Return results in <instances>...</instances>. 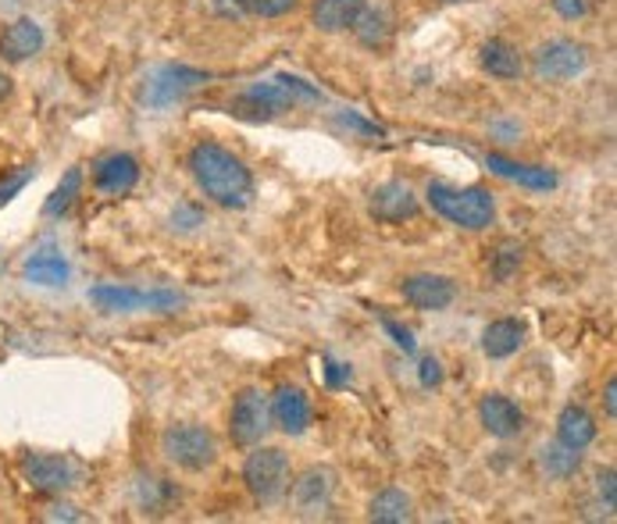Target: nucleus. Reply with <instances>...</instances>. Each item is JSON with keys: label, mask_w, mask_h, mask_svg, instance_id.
Instances as JSON below:
<instances>
[{"label": "nucleus", "mask_w": 617, "mask_h": 524, "mask_svg": "<svg viewBox=\"0 0 617 524\" xmlns=\"http://www.w3.org/2000/svg\"><path fill=\"white\" fill-rule=\"evenodd\" d=\"M190 175L210 204L225 211H243L253 204V175L247 161L225 150L221 143H197L190 150Z\"/></svg>", "instance_id": "f257e3e1"}, {"label": "nucleus", "mask_w": 617, "mask_h": 524, "mask_svg": "<svg viewBox=\"0 0 617 524\" xmlns=\"http://www.w3.org/2000/svg\"><path fill=\"white\" fill-rule=\"evenodd\" d=\"M429 207L440 218H446L457 229L481 232L496 218V200L486 186H450V183H429L425 189Z\"/></svg>", "instance_id": "f03ea898"}, {"label": "nucleus", "mask_w": 617, "mask_h": 524, "mask_svg": "<svg viewBox=\"0 0 617 524\" xmlns=\"http://www.w3.org/2000/svg\"><path fill=\"white\" fill-rule=\"evenodd\" d=\"M300 103H322V94L296 75H275V79L253 83L236 97V108L250 118H275L300 108Z\"/></svg>", "instance_id": "7ed1b4c3"}, {"label": "nucleus", "mask_w": 617, "mask_h": 524, "mask_svg": "<svg viewBox=\"0 0 617 524\" xmlns=\"http://www.w3.org/2000/svg\"><path fill=\"white\" fill-rule=\"evenodd\" d=\"M161 454L178 471L204 474L218 463V439H215V432L204 425L178 422L161 432Z\"/></svg>", "instance_id": "20e7f679"}, {"label": "nucleus", "mask_w": 617, "mask_h": 524, "mask_svg": "<svg viewBox=\"0 0 617 524\" xmlns=\"http://www.w3.org/2000/svg\"><path fill=\"white\" fill-rule=\"evenodd\" d=\"M253 454L243 463V485L247 492L258 503H275L285 496V489H290V478H293V463L290 454L279 446H250Z\"/></svg>", "instance_id": "39448f33"}, {"label": "nucleus", "mask_w": 617, "mask_h": 524, "mask_svg": "<svg viewBox=\"0 0 617 524\" xmlns=\"http://www.w3.org/2000/svg\"><path fill=\"white\" fill-rule=\"evenodd\" d=\"M89 304L104 314H137V310L169 314L175 307H183L186 296L175 290H137V286H111V282H104V286L89 290Z\"/></svg>", "instance_id": "423d86ee"}, {"label": "nucleus", "mask_w": 617, "mask_h": 524, "mask_svg": "<svg viewBox=\"0 0 617 524\" xmlns=\"http://www.w3.org/2000/svg\"><path fill=\"white\" fill-rule=\"evenodd\" d=\"M19 471L25 478V485L43 496H62L79 485L83 468L65 454H22Z\"/></svg>", "instance_id": "0eeeda50"}, {"label": "nucleus", "mask_w": 617, "mask_h": 524, "mask_svg": "<svg viewBox=\"0 0 617 524\" xmlns=\"http://www.w3.org/2000/svg\"><path fill=\"white\" fill-rule=\"evenodd\" d=\"M593 62V54L585 43L578 40H550L543 43V47L535 51L532 57V72H535V79L539 83H553V86H561V83H571V79H578V75L589 68Z\"/></svg>", "instance_id": "6e6552de"}, {"label": "nucleus", "mask_w": 617, "mask_h": 524, "mask_svg": "<svg viewBox=\"0 0 617 524\" xmlns=\"http://www.w3.org/2000/svg\"><path fill=\"white\" fill-rule=\"evenodd\" d=\"M207 75L201 68H186V65H164L154 75H147V83L140 89V100L150 111H169L175 103H183L186 94H193Z\"/></svg>", "instance_id": "1a4fd4ad"}, {"label": "nucleus", "mask_w": 617, "mask_h": 524, "mask_svg": "<svg viewBox=\"0 0 617 524\" xmlns=\"http://www.w3.org/2000/svg\"><path fill=\"white\" fill-rule=\"evenodd\" d=\"M272 432V411H268V396L261 389H243L236 400H232V411H229V436L239 449H250L264 443V436Z\"/></svg>", "instance_id": "9d476101"}, {"label": "nucleus", "mask_w": 617, "mask_h": 524, "mask_svg": "<svg viewBox=\"0 0 617 524\" xmlns=\"http://www.w3.org/2000/svg\"><path fill=\"white\" fill-rule=\"evenodd\" d=\"M290 500H293V511L300 517H314V514H325L328 503H333V492H336V474L328 468H307L300 471L296 478H290Z\"/></svg>", "instance_id": "9b49d317"}, {"label": "nucleus", "mask_w": 617, "mask_h": 524, "mask_svg": "<svg viewBox=\"0 0 617 524\" xmlns=\"http://www.w3.org/2000/svg\"><path fill=\"white\" fill-rule=\"evenodd\" d=\"M268 411H272V428L282 436H304L314 422V403L300 385H279L268 400Z\"/></svg>", "instance_id": "f8f14e48"}, {"label": "nucleus", "mask_w": 617, "mask_h": 524, "mask_svg": "<svg viewBox=\"0 0 617 524\" xmlns=\"http://www.w3.org/2000/svg\"><path fill=\"white\" fill-rule=\"evenodd\" d=\"M400 296L408 299L414 310H446L457 299L454 279L435 275V272H418L400 282Z\"/></svg>", "instance_id": "ddd939ff"}, {"label": "nucleus", "mask_w": 617, "mask_h": 524, "mask_svg": "<svg viewBox=\"0 0 617 524\" xmlns=\"http://www.w3.org/2000/svg\"><path fill=\"white\" fill-rule=\"evenodd\" d=\"M140 183V161L126 154V150H115V154H104L94 164V186L104 197H126Z\"/></svg>", "instance_id": "4468645a"}, {"label": "nucleus", "mask_w": 617, "mask_h": 524, "mask_svg": "<svg viewBox=\"0 0 617 524\" xmlns=\"http://www.w3.org/2000/svg\"><path fill=\"white\" fill-rule=\"evenodd\" d=\"M478 422L492 439H518L524 432V411L504 393H486L478 400Z\"/></svg>", "instance_id": "2eb2a0df"}, {"label": "nucleus", "mask_w": 617, "mask_h": 524, "mask_svg": "<svg viewBox=\"0 0 617 524\" xmlns=\"http://www.w3.org/2000/svg\"><path fill=\"white\" fill-rule=\"evenodd\" d=\"M368 215L375 221H386V225H403L418 215V197L408 183H382L379 189L371 193L368 200Z\"/></svg>", "instance_id": "dca6fc26"}, {"label": "nucleus", "mask_w": 617, "mask_h": 524, "mask_svg": "<svg viewBox=\"0 0 617 524\" xmlns=\"http://www.w3.org/2000/svg\"><path fill=\"white\" fill-rule=\"evenodd\" d=\"M43 25L36 19H14L4 33H0V62L8 65H22V62H33V57L43 51Z\"/></svg>", "instance_id": "f3484780"}, {"label": "nucleus", "mask_w": 617, "mask_h": 524, "mask_svg": "<svg viewBox=\"0 0 617 524\" xmlns=\"http://www.w3.org/2000/svg\"><path fill=\"white\" fill-rule=\"evenodd\" d=\"M22 272H25L29 282H33V286L57 290V286H65V282H68L72 264H68V258H65L62 247H57V243H43V247H36V250L25 258Z\"/></svg>", "instance_id": "a211bd4d"}, {"label": "nucleus", "mask_w": 617, "mask_h": 524, "mask_svg": "<svg viewBox=\"0 0 617 524\" xmlns=\"http://www.w3.org/2000/svg\"><path fill=\"white\" fill-rule=\"evenodd\" d=\"M524 339H529V325L518 321V318H496L481 328V353L489 357V361H507V357H515Z\"/></svg>", "instance_id": "6ab92c4d"}, {"label": "nucleus", "mask_w": 617, "mask_h": 524, "mask_svg": "<svg viewBox=\"0 0 617 524\" xmlns=\"http://www.w3.org/2000/svg\"><path fill=\"white\" fill-rule=\"evenodd\" d=\"M478 65H481V72H489L492 79L510 83V79H521L524 75V54L510 40L492 36L478 47Z\"/></svg>", "instance_id": "aec40b11"}, {"label": "nucleus", "mask_w": 617, "mask_h": 524, "mask_svg": "<svg viewBox=\"0 0 617 524\" xmlns=\"http://www.w3.org/2000/svg\"><path fill=\"white\" fill-rule=\"evenodd\" d=\"M368 0H314L311 4V25L318 33H350V25L357 22V14L365 11Z\"/></svg>", "instance_id": "412c9836"}, {"label": "nucleus", "mask_w": 617, "mask_h": 524, "mask_svg": "<svg viewBox=\"0 0 617 524\" xmlns=\"http://www.w3.org/2000/svg\"><path fill=\"white\" fill-rule=\"evenodd\" d=\"M486 168L496 172L500 178H510V183H518V186H529V189H556V172L539 168V164H521V161H510L504 154H486Z\"/></svg>", "instance_id": "4be33fe9"}, {"label": "nucleus", "mask_w": 617, "mask_h": 524, "mask_svg": "<svg viewBox=\"0 0 617 524\" xmlns=\"http://www.w3.org/2000/svg\"><path fill=\"white\" fill-rule=\"evenodd\" d=\"M596 417L578 407V403H571V407L561 411L556 417V443H564L571 449H589L596 443Z\"/></svg>", "instance_id": "5701e85b"}, {"label": "nucleus", "mask_w": 617, "mask_h": 524, "mask_svg": "<svg viewBox=\"0 0 617 524\" xmlns=\"http://www.w3.org/2000/svg\"><path fill=\"white\" fill-rule=\"evenodd\" d=\"M411 517H414V500L397 485L375 492L368 503V521H375V524H403Z\"/></svg>", "instance_id": "b1692460"}, {"label": "nucleus", "mask_w": 617, "mask_h": 524, "mask_svg": "<svg viewBox=\"0 0 617 524\" xmlns=\"http://www.w3.org/2000/svg\"><path fill=\"white\" fill-rule=\"evenodd\" d=\"M350 33L357 36L360 47H371L379 51L389 43V36H393V19H389L386 8H371L365 4V11L357 14V22L350 25Z\"/></svg>", "instance_id": "393cba45"}, {"label": "nucleus", "mask_w": 617, "mask_h": 524, "mask_svg": "<svg viewBox=\"0 0 617 524\" xmlns=\"http://www.w3.org/2000/svg\"><path fill=\"white\" fill-rule=\"evenodd\" d=\"M539 468H543V474L553 478V482H567V478H575L582 471V449H571L553 439L539 449Z\"/></svg>", "instance_id": "a878e982"}, {"label": "nucleus", "mask_w": 617, "mask_h": 524, "mask_svg": "<svg viewBox=\"0 0 617 524\" xmlns=\"http://www.w3.org/2000/svg\"><path fill=\"white\" fill-rule=\"evenodd\" d=\"M79 197H83V168H68L62 183H57V189L51 193V200L43 204V215H47V218H65Z\"/></svg>", "instance_id": "bb28decb"}, {"label": "nucleus", "mask_w": 617, "mask_h": 524, "mask_svg": "<svg viewBox=\"0 0 617 524\" xmlns=\"http://www.w3.org/2000/svg\"><path fill=\"white\" fill-rule=\"evenodd\" d=\"M521 258H524V247L518 243V239H504L500 247H496L492 253V275L496 282H510L518 275V268H521Z\"/></svg>", "instance_id": "cd10ccee"}, {"label": "nucleus", "mask_w": 617, "mask_h": 524, "mask_svg": "<svg viewBox=\"0 0 617 524\" xmlns=\"http://www.w3.org/2000/svg\"><path fill=\"white\" fill-rule=\"evenodd\" d=\"M593 489H596V500H599V506H604L607 514H614V511H617V474H614V468L596 471V482H593Z\"/></svg>", "instance_id": "c85d7f7f"}, {"label": "nucleus", "mask_w": 617, "mask_h": 524, "mask_svg": "<svg viewBox=\"0 0 617 524\" xmlns=\"http://www.w3.org/2000/svg\"><path fill=\"white\" fill-rule=\"evenodd\" d=\"M253 14H261V19H282V14L296 11L300 0H247Z\"/></svg>", "instance_id": "c756f323"}, {"label": "nucleus", "mask_w": 617, "mask_h": 524, "mask_svg": "<svg viewBox=\"0 0 617 524\" xmlns=\"http://www.w3.org/2000/svg\"><path fill=\"white\" fill-rule=\"evenodd\" d=\"M550 4H553V11L561 14L564 22H578V19H585V14L596 8V0H550Z\"/></svg>", "instance_id": "7c9ffc66"}, {"label": "nucleus", "mask_w": 617, "mask_h": 524, "mask_svg": "<svg viewBox=\"0 0 617 524\" xmlns=\"http://www.w3.org/2000/svg\"><path fill=\"white\" fill-rule=\"evenodd\" d=\"M336 122L343 125V129H354V132H360V137H382V129L379 125H371V122H365V118L360 114H354V111H346V114H339Z\"/></svg>", "instance_id": "2f4dec72"}, {"label": "nucleus", "mask_w": 617, "mask_h": 524, "mask_svg": "<svg viewBox=\"0 0 617 524\" xmlns=\"http://www.w3.org/2000/svg\"><path fill=\"white\" fill-rule=\"evenodd\" d=\"M382 328H386L389 336H393V342H397V347H400L403 353H414V339H411V332H408V328H403V325H397L393 318H382Z\"/></svg>", "instance_id": "473e14b6"}, {"label": "nucleus", "mask_w": 617, "mask_h": 524, "mask_svg": "<svg viewBox=\"0 0 617 524\" xmlns=\"http://www.w3.org/2000/svg\"><path fill=\"white\" fill-rule=\"evenodd\" d=\"M325 379L333 389H343L346 382H350V364H339V361H333V357H325Z\"/></svg>", "instance_id": "72a5a7b5"}, {"label": "nucleus", "mask_w": 617, "mask_h": 524, "mask_svg": "<svg viewBox=\"0 0 617 524\" xmlns=\"http://www.w3.org/2000/svg\"><path fill=\"white\" fill-rule=\"evenodd\" d=\"M440 382H443L440 361H435V357H425V361H421V385H440Z\"/></svg>", "instance_id": "f704fd0d"}, {"label": "nucleus", "mask_w": 617, "mask_h": 524, "mask_svg": "<svg viewBox=\"0 0 617 524\" xmlns=\"http://www.w3.org/2000/svg\"><path fill=\"white\" fill-rule=\"evenodd\" d=\"M604 407H607V417L614 422V417H617V382H614V379H607V389H604Z\"/></svg>", "instance_id": "c9c22d12"}, {"label": "nucleus", "mask_w": 617, "mask_h": 524, "mask_svg": "<svg viewBox=\"0 0 617 524\" xmlns=\"http://www.w3.org/2000/svg\"><path fill=\"white\" fill-rule=\"evenodd\" d=\"M75 506H51V521H57V517H65V521H83V514H72Z\"/></svg>", "instance_id": "e433bc0d"}, {"label": "nucleus", "mask_w": 617, "mask_h": 524, "mask_svg": "<svg viewBox=\"0 0 617 524\" xmlns=\"http://www.w3.org/2000/svg\"><path fill=\"white\" fill-rule=\"evenodd\" d=\"M11 94H14V83H11V75L0 68V103L4 100H11Z\"/></svg>", "instance_id": "4c0bfd02"}, {"label": "nucleus", "mask_w": 617, "mask_h": 524, "mask_svg": "<svg viewBox=\"0 0 617 524\" xmlns=\"http://www.w3.org/2000/svg\"><path fill=\"white\" fill-rule=\"evenodd\" d=\"M440 4H472V0H440Z\"/></svg>", "instance_id": "58836bf2"}]
</instances>
